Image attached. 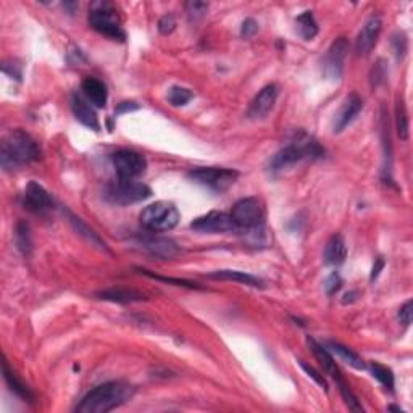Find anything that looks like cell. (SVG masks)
<instances>
[{
	"instance_id": "1f68e13d",
	"label": "cell",
	"mask_w": 413,
	"mask_h": 413,
	"mask_svg": "<svg viewBox=\"0 0 413 413\" xmlns=\"http://www.w3.org/2000/svg\"><path fill=\"white\" fill-rule=\"evenodd\" d=\"M339 391H341L342 399H344L346 405L349 407L352 412H363V407H361V403L359 402V399H357L355 394L352 392V389L349 386H347L346 381L339 384Z\"/></svg>"
},
{
	"instance_id": "ab89813d",
	"label": "cell",
	"mask_w": 413,
	"mask_h": 413,
	"mask_svg": "<svg viewBox=\"0 0 413 413\" xmlns=\"http://www.w3.org/2000/svg\"><path fill=\"white\" fill-rule=\"evenodd\" d=\"M412 308H413L412 300H407V302L399 308V320H401V323H403L405 326H408L412 323Z\"/></svg>"
},
{
	"instance_id": "e0dca14e",
	"label": "cell",
	"mask_w": 413,
	"mask_h": 413,
	"mask_svg": "<svg viewBox=\"0 0 413 413\" xmlns=\"http://www.w3.org/2000/svg\"><path fill=\"white\" fill-rule=\"evenodd\" d=\"M307 344L310 349H312L313 355L317 357V360L320 361V365L323 367V370H325V373L330 374V377L335 379L337 384L344 383V378L341 377V372H339V368H337L335 359H332L331 352L328 350L326 347H323L320 342H317L315 339H313V337H308Z\"/></svg>"
},
{
	"instance_id": "5b68a950",
	"label": "cell",
	"mask_w": 413,
	"mask_h": 413,
	"mask_svg": "<svg viewBox=\"0 0 413 413\" xmlns=\"http://www.w3.org/2000/svg\"><path fill=\"white\" fill-rule=\"evenodd\" d=\"M89 25L92 30L112 41H125L126 32L114 6L109 2H96L89 12Z\"/></svg>"
},
{
	"instance_id": "4dcf8cb0",
	"label": "cell",
	"mask_w": 413,
	"mask_h": 413,
	"mask_svg": "<svg viewBox=\"0 0 413 413\" xmlns=\"http://www.w3.org/2000/svg\"><path fill=\"white\" fill-rule=\"evenodd\" d=\"M140 273L149 276V278H152L155 281H163V283H170V284H175V286H181V288H187V289H202L199 284L197 283H191V281H186V279H178V278H165V276H160V275H155V273H150L149 270H139Z\"/></svg>"
},
{
	"instance_id": "60d3db41",
	"label": "cell",
	"mask_w": 413,
	"mask_h": 413,
	"mask_svg": "<svg viewBox=\"0 0 413 413\" xmlns=\"http://www.w3.org/2000/svg\"><path fill=\"white\" fill-rule=\"evenodd\" d=\"M134 110H139V105L136 102H121L118 109H116V115L128 114V112H134Z\"/></svg>"
},
{
	"instance_id": "d6a6232c",
	"label": "cell",
	"mask_w": 413,
	"mask_h": 413,
	"mask_svg": "<svg viewBox=\"0 0 413 413\" xmlns=\"http://www.w3.org/2000/svg\"><path fill=\"white\" fill-rule=\"evenodd\" d=\"M388 76V68L384 60H378L377 65H374L372 73H370V83H372V87H378L384 83V79Z\"/></svg>"
},
{
	"instance_id": "9c48e42d",
	"label": "cell",
	"mask_w": 413,
	"mask_h": 413,
	"mask_svg": "<svg viewBox=\"0 0 413 413\" xmlns=\"http://www.w3.org/2000/svg\"><path fill=\"white\" fill-rule=\"evenodd\" d=\"M112 163H114L118 176L125 178V180H134V178L142 175L147 168V160H145L144 155L128 149L112 153Z\"/></svg>"
},
{
	"instance_id": "3957f363",
	"label": "cell",
	"mask_w": 413,
	"mask_h": 413,
	"mask_svg": "<svg viewBox=\"0 0 413 413\" xmlns=\"http://www.w3.org/2000/svg\"><path fill=\"white\" fill-rule=\"evenodd\" d=\"M39 158L41 147L26 131L15 129L7 138H3L2 149H0V163L3 170H15V168L30 165Z\"/></svg>"
},
{
	"instance_id": "74e56055",
	"label": "cell",
	"mask_w": 413,
	"mask_h": 413,
	"mask_svg": "<svg viewBox=\"0 0 413 413\" xmlns=\"http://www.w3.org/2000/svg\"><path fill=\"white\" fill-rule=\"evenodd\" d=\"M175 28H176V20L173 15H165L158 20V31H160L162 34L165 36L171 34V32L175 31Z\"/></svg>"
},
{
	"instance_id": "d590c367",
	"label": "cell",
	"mask_w": 413,
	"mask_h": 413,
	"mask_svg": "<svg viewBox=\"0 0 413 413\" xmlns=\"http://www.w3.org/2000/svg\"><path fill=\"white\" fill-rule=\"evenodd\" d=\"M325 290L328 295H335L337 290H339L342 288V278L341 275L337 273V271H335V273H331L328 278L325 279Z\"/></svg>"
},
{
	"instance_id": "44dd1931",
	"label": "cell",
	"mask_w": 413,
	"mask_h": 413,
	"mask_svg": "<svg viewBox=\"0 0 413 413\" xmlns=\"http://www.w3.org/2000/svg\"><path fill=\"white\" fill-rule=\"evenodd\" d=\"M96 297L115 304H133L147 299L142 293H139V290L125 289V288H112V289L100 290V293L96 294Z\"/></svg>"
},
{
	"instance_id": "d4e9b609",
	"label": "cell",
	"mask_w": 413,
	"mask_h": 413,
	"mask_svg": "<svg viewBox=\"0 0 413 413\" xmlns=\"http://www.w3.org/2000/svg\"><path fill=\"white\" fill-rule=\"evenodd\" d=\"M68 217H70V222H72V224H73V228L76 229L79 236H83L84 239H86L87 242H91V246H96V247L100 248V251L109 252V248H107V244L103 242L102 239H100V236H98V234L96 231H94V229L89 228L87 224L84 223L81 218L74 217V215H72V213H70Z\"/></svg>"
},
{
	"instance_id": "603a6c76",
	"label": "cell",
	"mask_w": 413,
	"mask_h": 413,
	"mask_svg": "<svg viewBox=\"0 0 413 413\" xmlns=\"http://www.w3.org/2000/svg\"><path fill=\"white\" fill-rule=\"evenodd\" d=\"M209 278L220 279V281H234V283L251 286V288H264V281L258 279L257 276L246 273V271L218 270V271H213V273H209Z\"/></svg>"
},
{
	"instance_id": "4316f807",
	"label": "cell",
	"mask_w": 413,
	"mask_h": 413,
	"mask_svg": "<svg viewBox=\"0 0 413 413\" xmlns=\"http://www.w3.org/2000/svg\"><path fill=\"white\" fill-rule=\"evenodd\" d=\"M295 26H297L300 37L305 41H312L318 34V23L312 12H304L302 15H299L295 20Z\"/></svg>"
},
{
	"instance_id": "5bb4252c",
	"label": "cell",
	"mask_w": 413,
	"mask_h": 413,
	"mask_svg": "<svg viewBox=\"0 0 413 413\" xmlns=\"http://www.w3.org/2000/svg\"><path fill=\"white\" fill-rule=\"evenodd\" d=\"M381 18L379 17H370L365 25L361 26V30L357 36V42H355V50L359 55H368L370 52L373 50V47L377 45V42L379 39V34H381Z\"/></svg>"
},
{
	"instance_id": "6da1fadb",
	"label": "cell",
	"mask_w": 413,
	"mask_h": 413,
	"mask_svg": "<svg viewBox=\"0 0 413 413\" xmlns=\"http://www.w3.org/2000/svg\"><path fill=\"white\" fill-rule=\"evenodd\" d=\"M136 394L133 384L125 381H109L89 391L76 407L78 413H109L125 405Z\"/></svg>"
},
{
	"instance_id": "ba28073f",
	"label": "cell",
	"mask_w": 413,
	"mask_h": 413,
	"mask_svg": "<svg viewBox=\"0 0 413 413\" xmlns=\"http://www.w3.org/2000/svg\"><path fill=\"white\" fill-rule=\"evenodd\" d=\"M231 217L237 228H258L264 226L266 210L265 204L258 197H246L233 205Z\"/></svg>"
},
{
	"instance_id": "ffe728a7",
	"label": "cell",
	"mask_w": 413,
	"mask_h": 413,
	"mask_svg": "<svg viewBox=\"0 0 413 413\" xmlns=\"http://www.w3.org/2000/svg\"><path fill=\"white\" fill-rule=\"evenodd\" d=\"M2 373H3V379H6L8 389H10V391L15 394V396L23 399L25 402L34 401V394H32L31 389L28 388L20 378L17 377V373L13 372L10 367H8V361H7L6 357L2 359Z\"/></svg>"
},
{
	"instance_id": "f1b7e54d",
	"label": "cell",
	"mask_w": 413,
	"mask_h": 413,
	"mask_svg": "<svg viewBox=\"0 0 413 413\" xmlns=\"http://www.w3.org/2000/svg\"><path fill=\"white\" fill-rule=\"evenodd\" d=\"M396 128H397V134L402 140L408 139V115H407V109L405 103H403L402 98H399L397 105H396Z\"/></svg>"
},
{
	"instance_id": "8fae6325",
	"label": "cell",
	"mask_w": 413,
	"mask_h": 413,
	"mask_svg": "<svg viewBox=\"0 0 413 413\" xmlns=\"http://www.w3.org/2000/svg\"><path fill=\"white\" fill-rule=\"evenodd\" d=\"M236 223L231 215L224 212H210L202 217L195 218L191 223V229H194L195 233L202 234H222V233H231L236 229Z\"/></svg>"
},
{
	"instance_id": "2e32d148",
	"label": "cell",
	"mask_w": 413,
	"mask_h": 413,
	"mask_svg": "<svg viewBox=\"0 0 413 413\" xmlns=\"http://www.w3.org/2000/svg\"><path fill=\"white\" fill-rule=\"evenodd\" d=\"M139 244L142 246L144 251H147L150 255L157 257V258H163V260H170V258H175L178 253H180V248L171 239L167 237H157V236H147V237H140Z\"/></svg>"
},
{
	"instance_id": "7402d4cb",
	"label": "cell",
	"mask_w": 413,
	"mask_h": 413,
	"mask_svg": "<svg viewBox=\"0 0 413 413\" xmlns=\"http://www.w3.org/2000/svg\"><path fill=\"white\" fill-rule=\"evenodd\" d=\"M325 262L331 266H339L346 262L347 257V246L344 237L341 234H335V236L330 237V241L326 242L325 246Z\"/></svg>"
},
{
	"instance_id": "ac0fdd59",
	"label": "cell",
	"mask_w": 413,
	"mask_h": 413,
	"mask_svg": "<svg viewBox=\"0 0 413 413\" xmlns=\"http://www.w3.org/2000/svg\"><path fill=\"white\" fill-rule=\"evenodd\" d=\"M72 109H73V114H74V116H76V120L79 121V123L87 126L89 129H94V131L100 129V123H98L96 112H94L92 107L89 105V103L84 100L79 94H73Z\"/></svg>"
},
{
	"instance_id": "b9f144b4",
	"label": "cell",
	"mask_w": 413,
	"mask_h": 413,
	"mask_svg": "<svg viewBox=\"0 0 413 413\" xmlns=\"http://www.w3.org/2000/svg\"><path fill=\"white\" fill-rule=\"evenodd\" d=\"M383 268H384V260L381 257H378L377 258V262H374V265H373V270H372V276H370V279L372 281H374L379 276V273H381L383 271Z\"/></svg>"
},
{
	"instance_id": "4fadbf2b",
	"label": "cell",
	"mask_w": 413,
	"mask_h": 413,
	"mask_svg": "<svg viewBox=\"0 0 413 413\" xmlns=\"http://www.w3.org/2000/svg\"><path fill=\"white\" fill-rule=\"evenodd\" d=\"M276 98H278V87L276 84H268L253 97L247 110V116L251 120H262L273 110Z\"/></svg>"
},
{
	"instance_id": "836d02e7",
	"label": "cell",
	"mask_w": 413,
	"mask_h": 413,
	"mask_svg": "<svg viewBox=\"0 0 413 413\" xmlns=\"http://www.w3.org/2000/svg\"><path fill=\"white\" fill-rule=\"evenodd\" d=\"M186 10H187V15H189L191 20H199V18H202L206 13V10H209V3L205 2H187L186 3Z\"/></svg>"
},
{
	"instance_id": "d6986e66",
	"label": "cell",
	"mask_w": 413,
	"mask_h": 413,
	"mask_svg": "<svg viewBox=\"0 0 413 413\" xmlns=\"http://www.w3.org/2000/svg\"><path fill=\"white\" fill-rule=\"evenodd\" d=\"M83 94L86 96V98L92 105L98 107V109H103L109 102V91H107V86L103 84L100 79L97 78H86L83 81Z\"/></svg>"
},
{
	"instance_id": "7a4b0ae2",
	"label": "cell",
	"mask_w": 413,
	"mask_h": 413,
	"mask_svg": "<svg viewBox=\"0 0 413 413\" xmlns=\"http://www.w3.org/2000/svg\"><path fill=\"white\" fill-rule=\"evenodd\" d=\"M323 155H325V149L312 136L304 133V131H297L290 138L289 144H286L283 149H279L270 158V171H283L286 168H290L300 162L307 160V158H321Z\"/></svg>"
},
{
	"instance_id": "277c9868",
	"label": "cell",
	"mask_w": 413,
	"mask_h": 413,
	"mask_svg": "<svg viewBox=\"0 0 413 413\" xmlns=\"http://www.w3.org/2000/svg\"><path fill=\"white\" fill-rule=\"evenodd\" d=\"M140 223L145 229L152 233H165L180 223V212L171 202L158 200L142 210Z\"/></svg>"
},
{
	"instance_id": "484cf974",
	"label": "cell",
	"mask_w": 413,
	"mask_h": 413,
	"mask_svg": "<svg viewBox=\"0 0 413 413\" xmlns=\"http://www.w3.org/2000/svg\"><path fill=\"white\" fill-rule=\"evenodd\" d=\"M15 242L18 251L23 253V257L30 258L32 253V237H31V228L25 220L17 223V229H15Z\"/></svg>"
},
{
	"instance_id": "83f0119b",
	"label": "cell",
	"mask_w": 413,
	"mask_h": 413,
	"mask_svg": "<svg viewBox=\"0 0 413 413\" xmlns=\"http://www.w3.org/2000/svg\"><path fill=\"white\" fill-rule=\"evenodd\" d=\"M192 98H194V92L187 87L173 86L170 87V91H168V102H170L173 107H184Z\"/></svg>"
},
{
	"instance_id": "7c38bea8",
	"label": "cell",
	"mask_w": 413,
	"mask_h": 413,
	"mask_svg": "<svg viewBox=\"0 0 413 413\" xmlns=\"http://www.w3.org/2000/svg\"><path fill=\"white\" fill-rule=\"evenodd\" d=\"M23 204L30 212L36 215H45L54 209V199H52L49 191L36 181L28 182L25 194H23Z\"/></svg>"
},
{
	"instance_id": "30bf717a",
	"label": "cell",
	"mask_w": 413,
	"mask_h": 413,
	"mask_svg": "<svg viewBox=\"0 0 413 413\" xmlns=\"http://www.w3.org/2000/svg\"><path fill=\"white\" fill-rule=\"evenodd\" d=\"M347 52H349V42L346 37H339L330 45L325 59H323V73L328 79L339 81L342 78Z\"/></svg>"
},
{
	"instance_id": "cb8c5ba5",
	"label": "cell",
	"mask_w": 413,
	"mask_h": 413,
	"mask_svg": "<svg viewBox=\"0 0 413 413\" xmlns=\"http://www.w3.org/2000/svg\"><path fill=\"white\" fill-rule=\"evenodd\" d=\"M328 350H330L331 354H336L342 361H346L347 365H350L352 368H355V370L367 368L363 359H361L357 352L349 349V347L339 344V342H330V344H328Z\"/></svg>"
},
{
	"instance_id": "e575fe53",
	"label": "cell",
	"mask_w": 413,
	"mask_h": 413,
	"mask_svg": "<svg viewBox=\"0 0 413 413\" xmlns=\"http://www.w3.org/2000/svg\"><path fill=\"white\" fill-rule=\"evenodd\" d=\"M392 47H394V54H396L397 60H402L407 54V37L403 32H397L396 36L392 37Z\"/></svg>"
},
{
	"instance_id": "8992f818",
	"label": "cell",
	"mask_w": 413,
	"mask_h": 413,
	"mask_svg": "<svg viewBox=\"0 0 413 413\" xmlns=\"http://www.w3.org/2000/svg\"><path fill=\"white\" fill-rule=\"evenodd\" d=\"M152 195V189L144 182L118 178V181L110 182L105 187L107 200L116 205H133L147 200Z\"/></svg>"
},
{
	"instance_id": "f546056e",
	"label": "cell",
	"mask_w": 413,
	"mask_h": 413,
	"mask_svg": "<svg viewBox=\"0 0 413 413\" xmlns=\"http://www.w3.org/2000/svg\"><path fill=\"white\" fill-rule=\"evenodd\" d=\"M372 373H373V378H377L384 388L389 389L391 392L394 391V373L391 368L384 367V365L378 363V361H373Z\"/></svg>"
},
{
	"instance_id": "8d00e7d4",
	"label": "cell",
	"mask_w": 413,
	"mask_h": 413,
	"mask_svg": "<svg viewBox=\"0 0 413 413\" xmlns=\"http://www.w3.org/2000/svg\"><path fill=\"white\" fill-rule=\"evenodd\" d=\"M299 363H300V367H302L304 372L307 373L310 378H313V379H315V383L318 384V386H321L323 389H325V391H328V383H326V379L323 378V374H321V373H318L315 368H313V367H310L308 363H305V361H302V360H300Z\"/></svg>"
},
{
	"instance_id": "52a82bcc",
	"label": "cell",
	"mask_w": 413,
	"mask_h": 413,
	"mask_svg": "<svg viewBox=\"0 0 413 413\" xmlns=\"http://www.w3.org/2000/svg\"><path fill=\"white\" fill-rule=\"evenodd\" d=\"M187 178L197 184L206 187L213 192H224L237 181L239 171L231 170V168H220V167H200L194 168L187 173Z\"/></svg>"
},
{
	"instance_id": "9a60e30c",
	"label": "cell",
	"mask_w": 413,
	"mask_h": 413,
	"mask_svg": "<svg viewBox=\"0 0 413 413\" xmlns=\"http://www.w3.org/2000/svg\"><path fill=\"white\" fill-rule=\"evenodd\" d=\"M361 109H363V100H361L357 94H350V96L342 102L339 112L335 115L332 131H335V133H342L347 126L354 123V120L359 116Z\"/></svg>"
},
{
	"instance_id": "f35d334b",
	"label": "cell",
	"mask_w": 413,
	"mask_h": 413,
	"mask_svg": "<svg viewBox=\"0 0 413 413\" xmlns=\"http://www.w3.org/2000/svg\"><path fill=\"white\" fill-rule=\"evenodd\" d=\"M258 32V23L253 20V18H246L242 23L241 28V34L242 37H246V39H251Z\"/></svg>"
}]
</instances>
